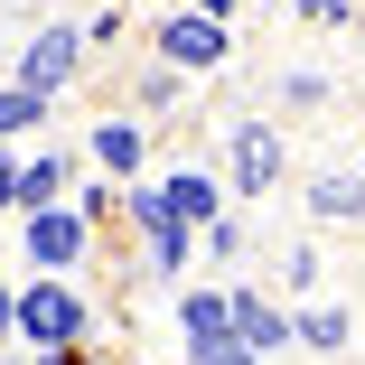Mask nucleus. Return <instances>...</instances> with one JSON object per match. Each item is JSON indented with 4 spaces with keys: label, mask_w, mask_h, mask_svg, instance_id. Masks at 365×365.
<instances>
[{
    "label": "nucleus",
    "mask_w": 365,
    "mask_h": 365,
    "mask_svg": "<svg viewBox=\"0 0 365 365\" xmlns=\"http://www.w3.org/2000/svg\"><path fill=\"white\" fill-rule=\"evenodd\" d=\"M0 206H19V160H0Z\"/></svg>",
    "instance_id": "obj_14"
},
{
    "label": "nucleus",
    "mask_w": 365,
    "mask_h": 365,
    "mask_svg": "<svg viewBox=\"0 0 365 365\" xmlns=\"http://www.w3.org/2000/svg\"><path fill=\"white\" fill-rule=\"evenodd\" d=\"M309 215H319V225H356V215H365V178L356 169H328L309 187Z\"/></svg>",
    "instance_id": "obj_8"
},
{
    "label": "nucleus",
    "mask_w": 365,
    "mask_h": 365,
    "mask_svg": "<svg viewBox=\"0 0 365 365\" xmlns=\"http://www.w3.org/2000/svg\"><path fill=\"white\" fill-rule=\"evenodd\" d=\"M150 253H160V272H187V253H197V235H178V225H150Z\"/></svg>",
    "instance_id": "obj_13"
},
{
    "label": "nucleus",
    "mask_w": 365,
    "mask_h": 365,
    "mask_svg": "<svg viewBox=\"0 0 365 365\" xmlns=\"http://www.w3.org/2000/svg\"><path fill=\"white\" fill-rule=\"evenodd\" d=\"M225 319H235V346L262 365L272 346H290V309H272L262 290H225Z\"/></svg>",
    "instance_id": "obj_5"
},
{
    "label": "nucleus",
    "mask_w": 365,
    "mask_h": 365,
    "mask_svg": "<svg viewBox=\"0 0 365 365\" xmlns=\"http://www.w3.org/2000/svg\"><path fill=\"white\" fill-rule=\"evenodd\" d=\"M160 56L169 66H225V19H197V10H178V19H160Z\"/></svg>",
    "instance_id": "obj_6"
},
{
    "label": "nucleus",
    "mask_w": 365,
    "mask_h": 365,
    "mask_svg": "<svg viewBox=\"0 0 365 365\" xmlns=\"http://www.w3.org/2000/svg\"><path fill=\"white\" fill-rule=\"evenodd\" d=\"M47 122V103L29 94V85H10V94H0V140H19V131H38Z\"/></svg>",
    "instance_id": "obj_12"
},
{
    "label": "nucleus",
    "mask_w": 365,
    "mask_h": 365,
    "mask_svg": "<svg viewBox=\"0 0 365 365\" xmlns=\"http://www.w3.org/2000/svg\"><path fill=\"white\" fill-rule=\"evenodd\" d=\"M56 197H66V160L47 150V160H29V169H19V206L38 215V206H56Z\"/></svg>",
    "instance_id": "obj_11"
},
{
    "label": "nucleus",
    "mask_w": 365,
    "mask_h": 365,
    "mask_svg": "<svg viewBox=\"0 0 365 365\" xmlns=\"http://www.w3.org/2000/svg\"><path fill=\"white\" fill-rule=\"evenodd\" d=\"M29 365H94L85 346H56V356H29Z\"/></svg>",
    "instance_id": "obj_15"
},
{
    "label": "nucleus",
    "mask_w": 365,
    "mask_h": 365,
    "mask_svg": "<svg viewBox=\"0 0 365 365\" xmlns=\"http://www.w3.org/2000/svg\"><path fill=\"white\" fill-rule=\"evenodd\" d=\"M29 262H38L47 281L76 272V262H85V215H76V206H38V215H29Z\"/></svg>",
    "instance_id": "obj_2"
},
{
    "label": "nucleus",
    "mask_w": 365,
    "mask_h": 365,
    "mask_svg": "<svg viewBox=\"0 0 365 365\" xmlns=\"http://www.w3.org/2000/svg\"><path fill=\"white\" fill-rule=\"evenodd\" d=\"M290 337H300V346H319V356H346V346H356L346 309H300V319H290Z\"/></svg>",
    "instance_id": "obj_10"
},
{
    "label": "nucleus",
    "mask_w": 365,
    "mask_h": 365,
    "mask_svg": "<svg viewBox=\"0 0 365 365\" xmlns=\"http://www.w3.org/2000/svg\"><path fill=\"white\" fill-rule=\"evenodd\" d=\"M356 178H365V169H356Z\"/></svg>",
    "instance_id": "obj_18"
},
{
    "label": "nucleus",
    "mask_w": 365,
    "mask_h": 365,
    "mask_svg": "<svg viewBox=\"0 0 365 365\" xmlns=\"http://www.w3.org/2000/svg\"><path fill=\"white\" fill-rule=\"evenodd\" d=\"M187 10H197V19H225V10H235V0H187Z\"/></svg>",
    "instance_id": "obj_16"
},
{
    "label": "nucleus",
    "mask_w": 365,
    "mask_h": 365,
    "mask_svg": "<svg viewBox=\"0 0 365 365\" xmlns=\"http://www.w3.org/2000/svg\"><path fill=\"white\" fill-rule=\"evenodd\" d=\"M272 178H281V131L235 122V197H272Z\"/></svg>",
    "instance_id": "obj_7"
},
{
    "label": "nucleus",
    "mask_w": 365,
    "mask_h": 365,
    "mask_svg": "<svg viewBox=\"0 0 365 365\" xmlns=\"http://www.w3.org/2000/svg\"><path fill=\"white\" fill-rule=\"evenodd\" d=\"M140 150H150V140H140V122H122V113H113V122H94V160H103L113 178H131V169H140Z\"/></svg>",
    "instance_id": "obj_9"
},
{
    "label": "nucleus",
    "mask_w": 365,
    "mask_h": 365,
    "mask_svg": "<svg viewBox=\"0 0 365 365\" xmlns=\"http://www.w3.org/2000/svg\"><path fill=\"white\" fill-rule=\"evenodd\" d=\"M76 66H85V29H47V38L19 56V85L47 103V94H66V85H76Z\"/></svg>",
    "instance_id": "obj_3"
},
{
    "label": "nucleus",
    "mask_w": 365,
    "mask_h": 365,
    "mask_svg": "<svg viewBox=\"0 0 365 365\" xmlns=\"http://www.w3.org/2000/svg\"><path fill=\"white\" fill-rule=\"evenodd\" d=\"M0 337H10V281H0Z\"/></svg>",
    "instance_id": "obj_17"
},
{
    "label": "nucleus",
    "mask_w": 365,
    "mask_h": 365,
    "mask_svg": "<svg viewBox=\"0 0 365 365\" xmlns=\"http://www.w3.org/2000/svg\"><path fill=\"white\" fill-rule=\"evenodd\" d=\"M150 187H160V215L178 235H206L215 215H225V187H215L206 169H178V178H150Z\"/></svg>",
    "instance_id": "obj_4"
},
{
    "label": "nucleus",
    "mask_w": 365,
    "mask_h": 365,
    "mask_svg": "<svg viewBox=\"0 0 365 365\" xmlns=\"http://www.w3.org/2000/svg\"><path fill=\"white\" fill-rule=\"evenodd\" d=\"M85 300H76V290H66V281H29V290H10V337H29L38 356H56V346H85Z\"/></svg>",
    "instance_id": "obj_1"
}]
</instances>
